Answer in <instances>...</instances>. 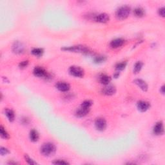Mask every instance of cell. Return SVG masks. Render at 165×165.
I'll return each instance as SVG.
<instances>
[{
  "mask_svg": "<svg viewBox=\"0 0 165 165\" xmlns=\"http://www.w3.org/2000/svg\"><path fill=\"white\" fill-rule=\"evenodd\" d=\"M102 93L106 95H113L116 92V88L113 85H105L101 90Z\"/></svg>",
  "mask_w": 165,
  "mask_h": 165,
  "instance_id": "obj_7",
  "label": "cell"
},
{
  "mask_svg": "<svg viewBox=\"0 0 165 165\" xmlns=\"http://www.w3.org/2000/svg\"><path fill=\"white\" fill-rule=\"evenodd\" d=\"M160 92H161L162 94H164V86H162V87L160 88Z\"/></svg>",
  "mask_w": 165,
  "mask_h": 165,
  "instance_id": "obj_31",
  "label": "cell"
},
{
  "mask_svg": "<svg viewBox=\"0 0 165 165\" xmlns=\"http://www.w3.org/2000/svg\"><path fill=\"white\" fill-rule=\"evenodd\" d=\"M90 112L89 108H86L83 107H80L76 110L75 115L77 117H83L87 115Z\"/></svg>",
  "mask_w": 165,
  "mask_h": 165,
  "instance_id": "obj_13",
  "label": "cell"
},
{
  "mask_svg": "<svg viewBox=\"0 0 165 165\" xmlns=\"http://www.w3.org/2000/svg\"><path fill=\"white\" fill-rule=\"evenodd\" d=\"M107 60V58L104 56H97L94 58V63H101L103 62H105V61Z\"/></svg>",
  "mask_w": 165,
  "mask_h": 165,
  "instance_id": "obj_24",
  "label": "cell"
},
{
  "mask_svg": "<svg viewBox=\"0 0 165 165\" xmlns=\"http://www.w3.org/2000/svg\"><path fill=\"white\" fill-rule=\"evenodd\" d=\"M32 54L34 55L36 57H41V56H43V54L44 53V50L43 48H34L32 50Z\"/></svg>",
  "mask_w": 165,
  "mask_h": 165,
  "instance_id": "obj_21",
  "label": "cell"
},
{
  "mask_svg": "<svg viewBox=\"0 0 165 165\" xmlns=\"http://www.w3.org/2000/svg\"><path fill=\"white\" fill-rule=\"evenodd\" d=\"M127 65V63L125 62V61H123V62L118 63L116 65H115V68L117 71H121L123 70H124L126 66Z\"/></svg>",
  "mask_w": 165,
  "mask_h": 165,
  "instance_id": "obj_23",
  "label": "cell"
},
{
  "mask_svg": "<svg viewBox=\"0 0 165 165\" xmlns=\"http://www.w3.org/2000/svg\"><path fill=\"white\" fill-rule=\"evenodd\" d=\"M56 152V147L52 142H46L43 144L40 148V152L43 156L45 157H50L55 154Z\"/></svg>",
  "mask_w": 165,
  "mask_h": 165,
  "instance_id": "obj_1",
  "label": "cell"
},
{
  "mask_svg": "<svg viewBox=\"0 0 165 165\" xmlns=\"http://www.w3.org/2000/svg\"><path fill=\"white\" fill-rule=\"evenodd\" d=\"M29 137H30V139L31 141L32 142H37L39 140V135L38 131L36 130H32L30 132V134H29Z\"/></svg>",
  "mask_w": 165,
  "mask_h": 165,
  "instance_id": "obj_17",
  "label": "cell"
},
{
  "mask_svg": "<svg viewBox=\"0 0 165 165\" xmlns=\"http://www.w3.org/2000/svg\"><path fill=\"white\" fill-rule=\"evenodd\" d=\"M69 73L76 78H83L85 75V71L82 68L78 66H72L69 68Z\"/></svg>",
  "mask_w": 165,
  "mask_h": 165,
  "instance_id": "obj_4",
  "label": "cell"
},
{
  "mask_svg": "<svg viewBox=\"0 0 165 165\" xmlns=\"http://www.w3.org/2000/svg\"><path fill=\"white\" fill-rule=\"evenodd\" d=\"M10 152L8 149L5 147H1V148H0V154H1V156H5V155H7Z\"/></svg>",
  "mask_w": 165,
  "mask_h": 165,
  "instance_id": "obj_27",
  "label": "cell"
},
{
  "mask_svg": "<svg viewBox=\"0 0 165 165\" xmlns=\"http://www.w3.org/2000/svg\"><path fill=\"white\" fill-rule=\"evenodd\" d=\"M33 73L34 76L38 78H46L48 76L46 71L43 68L40 67V66H37L34 68Z\"/></svg>",
  "mask_w": 165,
  "mask_h": 165,
  "instance_id": "obj_8",
  "label": "cell"
},
{
  "mask_svg": "<svg viewBox=\"0 0 165 165\" xmlns=\"http://www.w3.org/2000/svg\"><path fill=\"white\" fill-rule=\"evenodd\" d=\"M0 135H1V138L5 139H8L10 137L9 133L7 132V130L4 129L3 126H1L0 127Z\"/></svg>",
  "mask_w": 165,
  "mask_h": 165,
  "instance_id": "obj_22",
  "label": "cell"
},
{
  "mask_svg": "<svg viewBox=\"0 0 165 165\" xmlns=\"http://www.w3.org/2000/svg\"><path fill=\"white\" fill-rule=\"evenodd\" d=\"M134 83L144 92H146L148 89V86L147 83L141 79H136L134 81Z\"/></svg>",
  "mask_w": 165,
  "mask_h": 165,
  "instance_id": "obj_12",
  "label": "cell"
},
{
  "mask_svg": "<svg viewBox=\"0 0 165 165\" xmlns=\"http://www.w3.org/2000/svg\"><path fill=\"white\" fill-rule=\"evenodd\" d=\"M111 80V77L106 74H103L99 77V82L104 85H109Z\"/></svg>",
  "mask_w": 165,
  "mask_h": 165,
  "instance_id": "obj_16",
  "label": "cell"
},
{
  "mask_svg": "<svg viewBox=\"0 0 165 165\" xmlns=\"http://www.w3.org/2000/svg\"><path fill=\"white\" fill-rule=\"evenodd\" d=\"M92 105V102L91 101L85 100L82 103H81V107H83L86 108H89V109H90V107Z\"/></svg>",
  "mask_w": 165,
  "mask_h": 165,
  "instance_id": "obj_25",
  "label": "cell"
},
{
  "mask_svg": "<svg viewBox=\"0 0 165 165\" xmlns=\"http://www.w3.org/2000/svg\"><path fill=\"white\" fill-rule=\"evenodd\" d=\"M142 66H143V63H142V61H137V62L135 63V64L134 66V70H133V72L134 74H138L140 71L141 70Z\"/></svg>",
  "mask_w": 165,
  "mask_h": 165,
  "instance_id": "obj_19",
  "label": "cell"
},
{
  "mask_svg": "<svg viewBox=\"0 0 165 165\" xmlns=\"http://www.w3.org/2000/svg\"><path fill=\"white\" fill-rule=\"evenodd\" d=\"M130 8L129 6L125 5L119 7L115 12V17L118 20H124L129 16Z\"/></svg>",
  "mask_w": 165,
  "mask_h": 165,
  "instance_id": "obj_2",
  "label": "cell"
},
{
  "mask_svg": "<svg viewBox=\"0 0 165 165\" xmlns=\"http://www.w3.org/2000/svg\"><path fill=\"white\" fill-rule=\"evenodd\" d=\"M134 13L137 18H141L144 15V10L141 7H137L134 11Z\"/></svg>",
  "mask_w": 165,
  "mask_h": 165,
  "instance_id": "obj_20",
  "label": "cell"
},
{
  "mask_svg": "<svg viewBox=\"0 0 165 165\" xmlns=\"http://www.w3.org/2000/svg\"><path fill=\"white\" fill-rule=\"evenodd\" d=\"M150 105L148 102L146 101H139L137 102V107L140 112H144L147 111L150 108Z\"/></svg>",
  "mask_w": 165,
  "mask_h": 165,
  "instance_id": "obj_10",
  "label": "cell"
},
{
  "mask_svg": "<svg viewBox=\"0 0 165 165\" xmlns=\"http://www.w3.org/2000/svg\"><path fill=\"white\" fill-rule=\"evenodd\" d=\"M28 65V61H21V62L19 63V66L20 68H26L27 66Z\"/></svg>",
  "mask_w": 165,
  "mask_h": 165,
  "instance_id": "obj_29",
  "label": "cell"
},
{
  "mask_svg": "<svg viewBox=\"0 0 165 165\" xmlns=\"http://www.w3.org/2000/svg\"><path fill=\"white\" fill-rule=\"evenodd\" d=\"M119 72H116V73L115 74L114 76V77L115 78H117L118 77H119Z\"/></svg>",
  "mask_w": 165,
  "mask_h": 165,
  "instance_id": "obj_32",
  "label": "cell"
},
{
  "mask_svg": "<svg viewBox=\"0 0 165 165\" xmlns=\"http://www.w3.org/2000/svg\"><path fill=\"white\" fill-rule=\"evenodd\" d=\"M158 13L159 14L160 16L162 17V18H164V16H165V9H164V7H161V8H160L158 11Z\"/></svg>",
  "mask_w": 165,
  "mask_h": 165,
  "instance_id": "obj_30",
  "label": "cell"
},
{
  "mask_svg": "<svg viewBox=\"0 0 165 165\" xmlns=\"http://www.w3.org/2000/svg\"><path fill=\"white\" fill-rule=\"evenodd\" d=\"M5 113L7 119H9L10 122L14 121V119H15V114H14L13 110L11 109H9V108H7V109L5 110Z\"/></svg>",
  "mask_w": 165,
  "mask_h": 165,
  "instance_id": "obj_18",
  "label": "cell"
},
{
  "mask_svg": "<svg viewBox=\"0 0 165 165\" xmlns=\"http://www.w3.org/2000/svg\"><path fill=\"white\" fill-rule=\"evenodd\" d=\"M61 50L65 51H70L73 52H81L84 54H88L89 52V49L85 46L82 45H77V46H68V47H64L61 48Z\"/></svg>",
  "mask_w": 165,
  "mask_h": 165,
  "instance_id": "obj_3",
  "label": "cell"
},
{
  "mask_svg": "<svg viewBox=\"0 0 165 165\" xmlns=\"http://www.w3.org/2000/svg\"><path fill=\"white\" fill-rule=\"evenodd\" d=\"M25 161L27 162V163L29 164H36L37 162L34 161L32 159H31L30 157H29L28 155H25Z\"/></svg>",
  "mask_w": 165,
  "mask_h": 165,
  "instance_id": "obj_26",
  "label": "cell"
},
{
  "mask_svg": "<svg viewBox=\"0 0 165 165\" xmlns=\"http://www.w3.org/2000/svg\"><path fill=\"white\" fill-rule=\"evenodd\" d=\"M56 87L58 90L61 91V92H68L70 90V86L68 83L66 82H58L57 84L56 85Z\"/></svg>",
  "mask_w": 165,
  "mask_h": 165,
  "instance_id": "obj_11",
  "label": "cell"
},
{
  "mask_svg": "<svg viewBox=\"0 0 165 165\" xmlns=\"http://www.w3.org/2000/svg\"><path fill=\"white\" fill-rule=\"evenodd\" d=\"M52 163L54 164H69L67 161H65V160H61V159L56 160V161H54Z\"/></svg>",
  "mask_w": 165,
  "mask_h": 165,
  "instance_id": "obj_28",
  "label": "cell"
},
{
  "mask_svg": "<svg viewBox=\"0 0 165 165\" xmlns=\"http://www.w3.org/2000/svg\"><path fill=\"white\" fill-rule=\"evenodd\" d=\"M153 132L154 134L157 135H160L163 134L164 133V126L163 123L162 121H159L156 123V125H154Z\"/></svg>",
  "mask_w": 165,
  "mask_h": 165,
  "instance_id": "obj_9",
  "label": "cell"
},
{
  "mask_svg": "<svg viewBox=\"0 0 165 165\" xmlns=\"http://www.w3.org/2000/svg\"><path fill=\"white\" fill-rule=\"evenodd\" d=\"M125 43V40L121 38H117L112 40L110 43V47L112 48H117L121 46Z\"/></svg>",
  "mask_w": 165,
  "mask_h": 165,
  "instance_id": "obj_15",
  "label": "cell"
},
{
  "mask_svg": "<svg viewBox=\"0 0 165 165\" xmlns=\"http://www.w3.org/2000/svg\"><path fill=\"white\" fill-rule=\"evenodd\" d=\"M12 50L14 53L17 54H21L24 52L25 46L23 45V43L19 42V41H16V42L13 44V45H12Z\"/></svg>",
  "mask_w": 165,
  "mask_h": 165,
  "instance_id": "obj_6",
  "label": "cell"
},
{
  "mask_svg": "<svg viewBox=\"0 0 165 165\" xmlns=\"http://www.w3.org/2000/svg\"><path fill=\"white\" fill-rule=\"evenodd\" d=\"M95 127L96 129L99 131H104L107 129V123L104 118L99 117L97 118L95 121Z\"/></svg>",
  "mask_w": 165,
  "mask_h": 165,
  "instance_id": "obj_5",
  "label": "cell"
},
{
  "mask_svg": "<svg viewBox=\"0 0 165 165\" xmlns=\"http://www.w3.org/2000/svg\"><path fill=\"white\" fill-rule=\"evenodd\" d=\"M95 21L99 23H105L110 20V16L106 13H101L95 17Z\"/></svg>",
  "mask_w": 165,
  "mask_h": 165,
  "instance_id": "obj_14",
  "label": "cell"
}]
</instances>
